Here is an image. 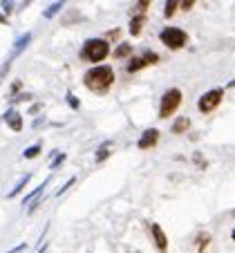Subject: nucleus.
Listing matches in <instances>:
<instances>
[{
    "label": "nucleus",
    "instance_id": "f257e3e1",
    "mask_svg": "<svg viewBox=\"0 0 235 253\" xmlns=\"http://www.w3.org/2000/svg\"><path fill=\"white\" fill-rule=\"evenodd\" d=\"M112 83H115V70L110 65H96L87 70L83 77V85L94 94H106L112 87Z\"/></svg>",
    "mask_w": 235,
    "mask_h": 253
},
{
    "label": "nucleus",
    "instance_id": "f03ea898",
    "mask_svg": "<svg viewBox=\"0 0 235 253\" xmlns=\"http://www.w3.org/2000/svg\"><path fill=\"white\" fill-rule=\"evenodd\" d=\"M108 54H110V45L106 39H87L81 47V58L87 63H94V65L106 61Z\"/></svg>",
    "mask_w": 235,
    "mask_h": 253
},
{
    "label": "nucleus",
    "instance_id": "7ed1b4c3",
    "mask_svg": "<svg viewBox=\"0 0 235 253\" xmlns=\"http://www.w3.org/2000/svg\"><path fill=\"white\" fill-rule=\"evenodd\" d=\"M182 105V90L179 87H168L161 94V103H159V119H168L170 115L179 110Z\"/></svg>",
    "mask_w": 235,
    "mask_h": 253
},
{
    "label": "nucleus",
    "instance_id": "20e7f679",
    "mask_svg": "<svg viewBox=\"0 0 235 253\" xmlns=\"http://www.w3.org/2000/svg\"><path fill=\"white\" fill-rule=\"evenodd\" d=\"M222 99H224V87H213V90L204 92V94L199 96V101H197V110H199L201 115H211L213 110L220 108Z\"/></svg>",
    "mask_w": 235,
    "mask_h": 253
},
{
    "label": "nucleus",
    "instance_id": "39448f33",
    "mask_svg": "<svg viewBox=\"0 0 235 253\" xmlns=\"http://www.w3.org/2000/svg\"><path fill=\"white\" fill-rule=\"evenodd\" d=\"M159 41L166 45L168 49H182L188 43V34L179 27H163L159 34Z\"/></svg>",
    "mask_w": 235,
    "mask_h": 253
},
{
    "label": "nucleus",
    "instance_id": "423d86ee",
    "mask_svg": "<svg viewBox=\"0 0 235 253\" xmlns=\"http://www.w3.org/2000/svg\"><path fill=\"white\" fill-rule=\"evenodd\" d=\"M159 61V56L155 52H144L141 56H134L132 61L128 63V74H134V72H139V70H144V67H148V65H155V63Z\"/></svg>",
    "mask_w": 235,
    "mask_h": 253
},
{
    "label": "nucleus",
    "instance_id": "0eeeda50",
    "mask_svg": "<svg viewBox=\"0 0 235 253\" xmlns=\"http://www.w3.org/2000/svg\"><path fill=\"white\" fill-rule=\"evenodd\" d=\"M157 141H159V130L157 128H148V130L141 132L139 141H137V148L139 150H150V148L157 146Z\"/></svg>",
    "mask_w": 235,
    "mask_h": 253
},
{
    "label": "nucleus",
    "instance_id": "6e6552de",
    "mask_svg": "<svg viewBox=\"0 0 235 253\" xmlns=\"http://www.w3.org/2000/svg\"><path fill=\"white\" fill-rule=\"evenodd\" d=\"M150 233H153V240H155V244H157V249L161 253H166L168 251V238H166L163 229L157 224V222H153V224H150Z\"/></svg>",
    "mask_w": 235,
    "mask_h": 253
},
{
    "label": "nucleus",
    "instance_id": "1a4fd4ad",
    "mask_svg": "<svg viewBox=\"0 0 235 253\" xmlns=\"http://www.w3.org/2000/svg\"><path fill=\"white\" fill-rule=\"evenodd\" d=\"M2 121H5V124L9 126L14 132H20V130H23V115H20V112H16V110H7L5 117H2Z\"/></svg>",
    "mask_w": 235,
    "mask_h": 253
},
{
    "label": "nucleus",
    "instance_id": "9d476101",
    "mask_svg": "<svg viewBox=\"0 0 235 253\" xmlns=\"http://www.w3.org/2000/svg\"><path fill=\"white\" fill-rule=\"evenodd\" d=\"M144 23H146V14L132 16V20H130V34H132V36H139L141 29H144Z\"/></svg>",
    "mask_w": 235,
    "mask_h": 253
},
{
    "label": "nucleus",
    "instance_id": "9b49d317",
    "mask_svg": "<svg viewBox=\"0 0 235 253\" xmlns=\"http://www.w3.org/2000/svg\"><path fill=\"white\" fill-rule=\"evenodd\" d=\"M188 128H191V121H188V117H179V119H175V124H173V132L175 134L188 132Z\"/></svg>",
    "mask_w": 235,
    "mask_h": 253
},
{
    "label": "nucleus",
    "instance_id": "f8f14e48",
    "mask_svg": "<svg viewBox=\"0 0 235 253\" xmlns=\"http://www.w3.org/2000/svg\"><path fill=\"white\" fill-rule=\"evenodd\" d=\"M112 141H106V143H101L99 146V150H96V162H106L108 157H110V153H112Z\"/></svg>",
    "mask_w": 235,
    "mask_h": 253
},
{
    "label": "nucleus",
    "instance_id": "ddd939ff",
    "mask_svg": "<svg viewBox=\"0 0 235 253\" xmlns=\"http://www.w3.org/2000/svg\"><path fill=\"white\" fill-rule=\"evenodd\" d=\"M208 244H211V233H199V235H197L195 247H197V251H199V253L206 251Z\"/></svg>",
    "mask_w": 235,
    "mask_h": 253
},
{
    "label": "nucleus",
    "instance_id": "4468645a",
    "mask_svg": "<svg viewBox=\"0 0 235 253\" xmlns=\"http://www.w3.org/2000/svg\"><path fill=\"white\" fill-rule=\"evenodd\" d=\"M179 5H182V0H166V5H163V16H166V18H173Z\"/></svg>",
    "mask_w": 235,
    "mask_h": 253
},
{
    "label": "nucleus",
    "instance_id": "2eb2a0df",
    "mask_svg": "<svg viewBox=\"0 0 235 253\" xmlns=\"http://www.w3.org/2000/svg\"><path fill=\"white\" fill-rule=\"evenodd\" d=\"M45 186H47V179H45V182H43V184H40V186H36V188H34V191H32V193H27V195H25V197H23V204H29V202H34V200H39V195H40V193H43V191H45Z\"/></svg>",
    "mask_w": 235,
    "mask_h": 253
},
{
    "label": "nucleus",
    "instance_id": "dca6fc26",
    "mask_svg": "<svg viewBox=\"0 0 235 253\" xmlns=\"http://www.w3.org/2000/svg\"><path fill=\"white\" fill-rule=\"evenodd\" d=\"M29 179H32V175H29V172H27V175H23V177H20V179H18V184H16V186H14V191H9V197L20 195V193H23V188L29 184Z\"/></svg>",
    "mask_w": 235,
    "mask_h": 253
},
{
    "label": "nucleus",
    "instance_id": "f3484780",
    "mask_svg": "<svg viewBox=\"0 0 235 253\" xmlns=\"http://www.w3.org/2000/svg\"><path fill=\"white\" fill-rule=\"evenodd\" d=\"M63 7H65V0H56L54 5H49L47 9H45V14H43V16H45V18H47V20H49V18H54V16H56L58 11L63 9Z\"/></svg>",
    "mask_w": 235,
    "mask_h": 253
},
{
    "label": "nucleus",
    "instance_id": "a211bd4d",
    "mask_svg": "<svg viewBox=\"0 0 235 253\" xmlns=\"http://www.w3.org/2000/svg\"><path fill=\"white\" fill-rule=\"evenodd\" d=\"M130 54H132V45H130V43H121L119 47L115 49V56L117 58H128Z\"/></svg>",
    "mask_w": 235,
    "mask_h": 253
},
{
    "label": "nucleus",
    "instance_id": "6ab92c4d",
    "mask_svg": "<svg viewBox=\"0 0 235 253\" xmlns=\"http://www.w3.org/2000/svg\"><path fill=\"white\" fill-rule=\"evenodd\" d=\"M40 143H34V146H29V148H25V153H23V157L25 159H34V157H39L40 155Z\"/></svg>",
    "mask_w": 235,
    "mask_h": 253
},
{
    "label": "nucleus",
    "instance_id": "aec40b11",
    "mask_svg": "<svg viewBox=\"0 0 235 253\" xmlns=\"http://www.w3.org/2000/svg\"><path fill=\"white\" fill-rule=\"evenodd\" d=\"M74 184H77V177H70V179L63 184V188H58V191H56V197H61L65 191H70V186H74Z\"/></svg>",
    "mask_w": 235,
    "mask_h": 253
},
{
    "label": "nucleus",
    "instance_id": "412c9836",
    "mask_svg": "<svg viewBox=\"0 0 235 253\" xmlns=\"http://www.w3.org/2000/svg\"><path fill=\"white\" fill-rule=\"evenodd\" d=\"M148 5H150V0H139V2H137V7H134V16H137V14H146Z\"/></svg>",
    "mask_w": 235,
    "mask_h": 253
},
{
    "label": "nucleus",
    "instance_id": "4be33fe9",
    "mask_svg": "<svg viewBox=\"0 0 235 253\" xmlns=\"http://www.w3.org/2000/svg\"><path fill=\"white\" fill-rule=\"evenodd\" d=\"M65 159H67V155H65V153L56 155V157H54V162H52V164H49V168H52V170H56V168H58V166H61V164H63V162H65Z\"/></svg>",
    "mask_w": 235,
    "mask_h": 253
},
{
    "label": "nucleus",
    "instance_id": "5701e85b",
    "mask_svg": "<svg viewBox=\"0 0 235 253\" xmlns=\"http://www.w3.org/2000/svg\"><path fill=\"white\" fill-rule=\"evenodd\" d=\"M67 103H70V108H72V110H78V108H81V103H78V99L72 94V92H67Z\"/></svg>",
    "mask_w": 235,
    "mask_h": 253
},
{
    "label": "nucleus",
    "instance_id": "b1692460",
    "mask_svg": "<svg viewBox=\"0 0 235 253\" xmlns=\"http://www.w3.org/2000/svg\"><path fill=\"white\" fill-rule=\"evenodd\" d=\"M2 9H5V14H11L14 11V2L11 0H2Z\"/></svg>",
    "mask_w": 235,
    "mask_h": 253
},
{
    "label": "nucleus",
    "instance_id": "393cba45",
    "mask_svg": "<svg viewBox=\"0 0 235 253\" xmlns=\"http://www.w3.org/2000/svg\"><path fill=\"white\" fill-rule=\"evenodd\" d=\"M197 0H182V9L184 11H188V9H193V5H195Z\"/></svg>",
    "mask_w": 235,
    "mask_h": 253
},
{
    "label": "nucleus",
    "instance_id": "a878e982",
    "mask_svg": "<svg viewBox=\"0 0 235 253\" xmlns=\"http://www.w3.org/2000/svg\"><path fill=\"white\" fill-rule=\"evenodd\" d=\"M25 249H27V244H18V247H14V249H11V251H7V253H20V251H25Z\"/></svg>",
    "mask_w": 235,
    "mask_h": 253
},
{
    "label": "nucleus",
    "instance_id": "bb28decb",
    "mask_svg": "<svg viewBox=\"0 0 235 253\" xmlns=\"http://www.w3.org/2000/svg\"><path fill=\"white\" fill-rule=\"evenodd\" d=\"M231 238H233V242H235V226H233V231H231Z\"/></svg>",
    "mask_w": 235,
    "mask_h": 253
},
{
    "label": "nucleus",
    "instance_id": "cd10ccee",
    "mask_svg": "<svg viewBox=\"0 0 235 253\" xmlns=\"http://www.w3.org/2000/svg\"><path fill=\"white\" fill-rule=\"evenodd\" d=\"M229 87H235V81H231V83H229Z\"/></svg>",
    "mask_w": 235,
    "mask_h": 253
}]
</instances>
